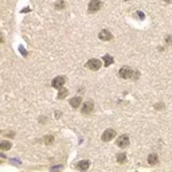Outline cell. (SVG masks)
Wrapping results in <instances>:
<instances>
[{
    "label": "cell",
    "mask_w": 172,
    "mask_h": 172,
    "mask_svg": "<svg viewBox=\"0 0 172 172\" xmlns=\"http://www.w3.org/2000/svg\"><path fill=\"white\" fill-rule=\"evenodd\" d=\"M86 67L90 69L93 71H97L100 67H101V61L97 59V58H93V59H89L88 63H86Z\"/></svg>",
    "instance_id": "cell-1"
},
{
    "label": "cell",
    "mask_w": 172,
    "mask_h": 172,
    "mask_svg": "<svg viewBox=\"0 0 172 172\" xmlns=\"http://www.w3.org/2000/svg\"><path fill=\"white\" fill-rule=\"evenodd\" d=\"M118 74L121 78H124V80H128V78H132V74H133V70L131 69L129 66H124L120 69Z\"/></svg>",
    "instance_id": "cell-2"
},
{
    "label": "cell",
    "mask_w": 172,
    "mask_h": 172,
    "mask_svg": "<svg viewBox=\"0 0 172 172\" xmlns=\"http://www.w3.org/2000/svg\"><path fill=\"white\" fill-rule=\"evenodd\" d=\"M101 8V1L100 0H90V3H89V12L90 13H94V12H97L98 9Z\"/></svg>",
    "instance_id": "cell-3"
},
{
    "label": "cell",
    "mask_w": 172,
    "mask_h": 172,
    "mask_svg": "<svg viewBox=\"0 0 172 172\" xmlns=\"http://www.w3.org/2000/svg\"><path fill=\"white\" fill-rule=\"evenodd\" d=\"M116 137V131L114 129H106L105 132L102 133V141H110L112 139Z\"/></svg>",
    "instance_id": "cell-4"
},
{
    "label": "cell",
    "mask_w": 172,
    "mask_h": 172,
    "mask_svg": "<svg viewBox=\"0 0 172 172\" xmlns=\"http://www.w3.org/2000/svg\"><path fill=\"white\" fill-rule=\"evenodd\" d=\"M66 82V78L65 77H57V78H54L53 82H51V86L55 89H61L63 88V85Z\"/></svg>",
    "instance_id": "cell-5"
},
{
    "label": "cell",
    "mask_w": 172,
    "mask_h": 172,
    "mask_svg": "<svg viewBox=\"0 0 172 172\" xmlns=\"http://www.w3.org/2000/svg\"><path fill=\"white\" fill-rule=\"evenodd\" d=\"M129 145V137L126 135H121L118 136V140H117V147L120 148H125V147Z\"/></svg>",
    "instance_id": "cell-6"
},
{
    "label": "cell",
    "mask_w": 172,
    "mask_h": 172,
    "mask_svg": "<svg viewBox=\"0 0 172 172\" xmlns=\"http://www.w3.org/2000/svg\"><path fill=\"white\" fill-rule=\"evenodd\" d=\"M93 109H94L93 101H86L84 104V106H82V113H84V114H89V113L93 112Z\"/></svg>",
    "instance_id": "cell-7"
},
{
    "label": "cell",
    "mask_w": 172,
    "mask_h": 172,
    "mask_svg": "<svg viewBox=\"0 0 172 172\" xmlns=\"http://www.w3.org/2000/svg\"><path fill=\"white\" fill-rule=\"evenodd\" d=\"M89 167H90V161H89V160H81L80 163L75 165V168H77L78 171H86Z\"/></svg>",
    "instance_id": "cell-8"
},
{
    "label": "cell",
    "mask_w": 172,
    "mask_h": 172,
    "mask_svg": "<svg viewBox=\"0 0 172 172\" xmlns=\"http://www.w3.org/2000/svg\"><path fill=\"white\" fill-rule=\"evenodd\" d=\"M98 36H100L101 40H110L112 38H113V35L110 34V31H108V30H102Z\"/></svg>",
    "instance_id": "cell-9"
},
{
    "label": "cell",
    "mask_w": 172,
    "mask_h": 172,
    "mask_svg": "<svg viewBox=\"0 0 172 172\" xmlns=\"http://www.w3.org/2000/svg\"><path fill=\"white\" fill-rule=\"evenodd\" d=\"M148 163H149L151 165H156V164L159 163V157H157V155L151 153L149 156H148Z\"/></svg>",
    "instance_id": "cell-10"
},
{
    "label": "cell",
    "mask_w": 172,
    "mask_h": 172,
    "mask_svg": "<svg viewBox=\"0 0 172 172\" xmlns=\"http://www.w3.org/2000/svg\"><path fill=\"white\" fill-rule=\"evenodd\" d=\"M81 101H82L81 97H74L70 100V105L73 106V108H78V106L81 105Z\"/></svg>",
    "instance_id": "cell-11"
},
{
    "label": "cell",
    "mask_w": 172,
    "mask_h": 172,
    "mask_svg": "<svg viewBox=\"0 0 172 172\" xmlns=\"http://www.w3.org/2000/svg\"><path fill=\"white\" fill-rule=\"evenodd\" d=\"M104 63H105V66L108 67V66H110L112 63L114 62V59H113V57H110V55H104Z\"/></svg>",
    "instance_id": "cell-12"
},
{
    "label": "cell",
    "mask_w": 172,
    "mask_h": 172,
    "mask_svg": "<svg viewBox=\"0 0 172 172\" xmlns=\"http://www.w3.org/2000/svg\"><path fill=\"white\" fill-rule=\"evenodd\" d=\"M67 94H69V90L65 89V88H61L59 89V93H58V98H59V100H63Z\"/></svg>",
    "instance_id": "cell-13"
},
{
    "label": "cell",
    "mask_w": 172,
    "mask_h": 172,
    "mask_svg": "<svg viewBox=\"0 0 172 172\" xmlns=\"http://www.w3.org/2000/svg\"><path fill=\"white\" fill-rule=\"evenodd\" d=\"M0 149H1V151L11 149V143L7 141V140H4V141H1V144H0Z\"/></svg>",
    "instance_id": "cell-14"
},
{
    "label": "cell",
    "mask_w": 172,
    "mask_h": 172,
    "mask_svg": "<svg viewBox=\"0 0 172 172\" xmlns=\"http://www.w3.org/2000/svg\"><path fill=\"white\" fill-rule=\"evenodd\" d=\"M43 143H44V144H47V145H51V144L54 143V136H51V135L44 136L43 137Z\"/></svg>",
    "instance_id": "cell-15"
},
{
    "label": "cell",
    "mask_w": 172,
    "mask_h": 172,
    "mask_svg": "<svg viewBox=\"0 0 172 172\" xmlns=\"http://www.w3.org/2000/svg\"><path fill=\"white\" fill-rule=\"evenodd\" d=\"M117 161H118L120 164H124L125 161H126V155L125 153H118L117 155Z\"/></svg>",
    "instance_id": "cell-16"
},
{
    "label": "cell",
    "mask_w": 172,
    "mask_h": 172,
    "mask_svg": "<svg viewBox=\"0 0 172 172\" xmlns=\"http://www.w3.org/2000/svg\"><path fill=\"white\" fill-rule=\"evenodd\" d=\"M65 1H58L57 4H55V8L57 9H62V8H65Z\"/></svg>",
    "instance_id": "cell-17"
},
{
    "label": "cell",
    "mask_w": 172,
    "mask_h": 172,
    "mask_svg": "<svg viewBox=\"0 0 172 172\" xmlns=\"http://www.w3.org/2000/svg\"><path fill=\"white\" fill-rule=\"evenodd\" d=\"M155 108H156L157 110H160V109H164V104H156V105H155Z\"/></svg>",
    "instance_id": "cell-18"
},
{
    "label": "cell",
    "mask_w": 172,
    "mask_h": 172,
    "mask_svg": "<svg viewBox=\"0 0 172 172\" xmlns=\"http://www.w3.org/2000/svg\"><path fill=\"white\" fill-rule=\"evenodd\" d=\"M165 40H167V44H172V36L171 35H168Z\"/></svg>",
    "instance_id": "cell-19"
},
{
    "label": "cell",
    "mask_w": 172,
    "mask_h": 172,
    "mask_svg": "<svg viewBox=\"0 0 172 172\" xmlns=\"http://www.w3.org/2000/svg\"><path fill=\"white\" fill-rule=\"evenodd\" d=\"M137 15H139V18H140V19H144V18H145V15H144L141 11H139V12H137Z\"/></svg>",
    "instance_id": "cell-20"
},
{
    "label": "cell",
    "mask_w": 172,
    "mask_h": 172,
    "mask_svg": "<svg viewBox=\"0 0 172 172\" xmlns=\"http://www.w3.org/2000/svg\"><path fill=\"white\" fill-rule=\"evenodd\" d=\"M28 11H30V8H24V9H22V12H24V13L28 12Z\"/></svg>",
    "instance_id": "cell-21"
},
{
    "label": "cell",
    "mask_w": 172,
    "mask_h": 172,
    "mask_svg": "<svg viewBox=\"0 0 172 172\" xmlns=\"http://www.w3.org/2000/svg\"><path fill=\"white\" fill-rule=\"evenodd\" d=\"M164 1H165V3H171L172 0H164Z\"/></svg>",
    "instance_id": "cell-22"
}]
</instances>
